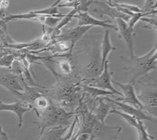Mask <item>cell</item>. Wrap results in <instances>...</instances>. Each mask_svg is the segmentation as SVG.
I'll return each mask as SVG.
<instances>
[{
    "label": "cell",
    "mask_w": 157,
    "mask_h": 140,
    "mask_svg": "<svg viewBox=\"0 0 157 140\" xmlns=\"http://www.w3.org/2000/svg\"><path fill=\"white\" fill-rule=\"evenodd\" d=\"M78 111L82 114V121L76 135L87 134L90 135V140H115L123 131L122 126L107 125L101 123L86 106H81Z\"/></svg>",
    "instance_id": "obj_1"
},
{
    "label": "cell",
    "mask_w": 157,
    "mask_h": 140,
    "mask_svg": "<svg viewBox=\"0 0 157 140\" xmlns=\"http://www.w3.org/2000/svg\"><path fill=\"white\" fill-rule=\"evenodd\" d=\"M75 114V112H68L62 106L50 103L46 110L39 112L37 115L39 121H34L38 124L39 135H41L45 130L54 127H69L71 119Z\"/></svg>",
    "instance_id": "obj_2"
},
{
    "label": "cell",
    "mask_w": 157,
    "mask_h": 140,
    "mask_svg": "<svg viewBox=\"0 0 157 140\" xmlns=\"http://www.w3.org/2000/svg\"><path fill=\"white\" fill-rule=\"evenodd\" d=\"M127 70L131 75L132 82L146 76L150 71L156 69V46L142 57H129Z\"/></svg>",
    "instance_id": "obj_3"
},
{
    "label": "cell",
    "mask_w": 157,
    "mask_h": 140,
    "mask_svg": "<svg viewBox=\"0 0 157 140\" xmlns=\"http://www.w3.org/2000/svg\"><path fill=\"white\" fill-rule=\"evenodd\" d=\"M113 73L109 71V61H107L104 65V69L102 71L101 74L97 78L94 79L90 80H82L86 82V84H82V85H90L92 87L98 88V89H103V90L110 91L113 92L117 96L122 97L123 95L120 92L116 89L113 85V80H112V75Z\"/></svg>",
    "instance_id": "obj_4"
},
{
    "label": "cell",
    "mask_w": 157,
    "mask_h": 140,
    "mask_svg": "<svg viewBox=\"0 0 157 140\" xmlns=\"http://www.w3.org/2000/svg\"><path fill=\"white\" fill-rule=\"evenodd\" d=\"M137 99L143 105L144 110H146L149 115L155 118L156 117L157 93L155 85L145 86L143 89H140L139 93L137 94Z\"/></svg>",
    "instance_id": "obj_5"
},
{
    "label": "cell",
    "mask_w": 157,
    "mask_h": 140,
    "mask_svg": "<svg viewBox=\"0 0 157 140\" xmlns=\"http://www.w3.org/2000/svg\"><path fill=\"white\" fill-rule=\"evenodd\" d=\"M113 84L118 85L121 89V93L123 95L122 97L117 96L116 97L117 99H116V100L122 102L123 103H127V104L134 106L135 108L144 110L143 105L139 101V99H137V93H136L135 88H134V82L130 81L128 83L123 84L113 81Z\"/></svg>",
    "instance_id": "obj_6"
},
{
    "label": "cell",
    "mask_w": 157,
    "mask_h": 140,
    "mask_svg": "<svg viewBox=\"0 0 157 140\" xmlns=\"http://www.w3.org/2000/svg\"><path fill=\"white\" fill-rule=\"evenodd\" d=\"M92 28H93V27L91 26H77L76 28H71L64 33L60 34L57 37L54 38L53 41H55L54 42H64L70 43L71 50H73L77 42L79 41L83 37L84 35Z\"/></svg>",
    "instance_id": "obj_7"
},
{
    "label": "cell",
    "mask_w": 157,
    "mask_h": 140,
    "mask_svg": "<svg viewBox=\"0 0 157 140\" xmlns=\"http://www.w3.org/2000/svg\"><path fill=\"white\" fill-rule=\"evenodd\" d=\"M105 99L106 101L109 102L112 104H114L118 106L117 110H120V111L131 116L134 118H135L137 121H155V119L153 117L150 116L149 114H146L144 110H140L134 107V106H130V105L127 104V103H123L122 102L117 101L116 99H111L109 97H103Z\"/></svg>",
    "instance_id": "obj_8"
},
{
    "label": "cell",
    "mask_w": 157,
    "mask_h": 140,
    "mask_svg": "<svg viewBox=\"0 0 157 140\" xmlns=\"http://www.w3.org/2000/svg\"><path fill=\"white\" fill-rule=\"evenodd\" d=\"M32 110V107L21 101H17L13 103H5L0 101V112H12L16 114L18 118V127L21 128L23 126L24 115L25 113Z\"/></svg>",
    "instance_id": "obj_9"
},
{
    "label": "cell",
    "mask_w": 157,
    "mask_h": 140,
    "mask_svg": "<svg viewBox=\"0 0 157 140\" xmlns=\"http://www.w3.org/2000/svg\"><path fill=\"white\" fill-rule=\"evenodd\" d=\"M0 85L13 94H14L15 92H24L21 79L10 71H6L0 75Z\"/></svg>",
    "instance_id": "obj_10"
},
{
    "label": "cell",
    "mask_w": 157,
    "mask_h": 140,
    "mask_svg": "<svg viewBox=\"0 0 157 140\" xmlns=\"http://www.w3.org/2000/svg\"><path fill=\"white\" fill-rule=\"evenodd\" d=\"M74 17H76L78 19V26L79 27L98 26L104 28H108V30L109 28H112L115 31H118L116 25L112 24L109 20H101L97 19L88 13V12L78 13Z\"/></svg>",
    "instance_id": "obj_11"
},
{
    "label": "cell",
    "mask_w": 157,
    "mask_h": 140,
    "mask_svg": "<svg viewBox=\"0 0 157 140\" xmlns=\"http://www.w3.org/2000/svg\"><path fill=\"white\" fill-rule=\"evenodd\" d=\"M92 4L96 6L94 12L100 15L101 17H102L103 15L107 14V16L111 17L114 20H116V18H120L126 22H128L130 20V17L120 13L116 8L111 7L105 1H92Z\"/></svg>",
    "instance_id": "obj_12"
},
{
    "label": "cell",
    "mask_w": 157,
    "mask_h": 140,
    "mask_svg": "<svg viewBox=\"0 0 157 140\" xmlns=\"http://www.w3.org/2000/svg\"><path fill=\"white\" fill-rule=\"evenodd\" d=\"M116 22L117 24V30L119 31L120 37L123 38L125 41L126 44L128 48L130 57H133L134 56V37H133V32L128 28V25L126 21L120 18H116Z\"/></svg>",
    "instance_id": "obj_13"
},
{
    "label": "cell",
    "mask_w": 157,
    "mask_h": 140,
    "mask_svg": "<svg viewBox=\"0 0 157 140\" xmlns=\"http://www.w3.org/2000/svg\"><path fill=\"white\" fill-rule=\"evenodd\" d=\"M112 109H113V104L106 101L103 97H100L97 100V105L94 106V110L91 112L101 123L105 124V118Z\"/></svg>",
    "instance_id": "obj_14"
},
{
    "label": "cell",
    "mask_w": 157,
    "mask_h": 140,
    "mask_svg": "<svg viewBox=\"0 0 157 140\" xmlns=\"http://www.w3.org/2000/svg\"><path fill=\"white\" fill-rule=\"evenodd\" d=\"M101 57L96 54L90 62L84 68L83 77L84 80L94 79L101 74Z\"/></svg>",
    "instance_id": "obj_15"
},
{
    "label": "cell",
    "mask_w": 157,
    "mask_h": 140,
    "mask_svg": "<svg viewBox=\"0 0 157 140\" xmlns=\"http://www.w3.org/2000/svg\"><path fill=\"white\" fill-rule=\"evenodd\" d=\"M116 47L113 46V45L111 42L110 39V32L109 30L106 29L105 31L103 39L101 42V69L103 71L104 65L105 64L106 61H108L109 53L113 50H116Z\"/></svg>",
    "instance_id": "obj_16"
},
{
    "label": "cell",
    "mask_w": 157,
    "mask_h": 140,
    "mask_svg": "<svg viewBox=\"0 0 157 140\" xmlns=\"http://www.w3.org/2000/svg\"><path fill=\"white\" fill-rule=\"evenodd\" d=\"M69 127H54L48 128L38 137V140H62L64 137V133Z\"/></svg>",
    "instance_id": "obj_17"
},
{
    "label": "cell",
    "mask_w": 157,
    "mask_h": 140,
    "mask_svg": "<svg viewBox=\"0 0 157 140\" xmlns=\"http://www.w3.org/2000/svg\"><path fill=\"white\" fill-rule=\"evenodd\" d=\"M82 89H83L84 92H86L88 95H90L91 97L94 98V99H97V98L98 99L100 97H109V96H111L113 98L117 97V95L110 92V91L103 90V89H98V88L92 87L90 85H82Z\"/></svg>",
    "instance_id": "obj_18"
},
{
    "label": "cell",
    "mask_w": 157,
    "mask_h": 140,
    "mask_svg": "<svg viewBox=\"0 0 157 140\" xmlns=\"http://www.w3.org/2000/svg\"><path fill=\"white\" fill-rule=\"evenodd\" d=\"M50 103H51L50 99H49L48 98L44 96V95H43V96L38 97L35 100L34 103L32 105V110H35V112L38 115L39 112L46 110L50 106Z\"/></svg>",
    "instance_id": "obj_19"
},
{
    "label": "cell",
    "mask_w": 157,
    "mask_h": 140,
    "mask_svg": "<svg viewBox=\"0 0 157 140\" xmlns=\"http://www.w3.org/2000/svg\"><path fill=\"white\" fill-rule=\"evenodd\" d=\"M137 135H138V140H152L154 139V136L151 135L147 131V128L144 124L143 121L139 122V128H137Z\"/></svg>",
    "instance_id": "obj_20"
},
{
    "label": "cell",
    "mask_w": 157,
    "mask_h": 140,
    "mask_svg": "<svg viewBox=\"0 0 157 140\" xmlns=\"http://www.w3.org/2000/svg\"><path fill=\"white\" fill-rule=\"evenodd\" d=\"M54 61V63H56L57 64H58L60 70L61 71V72L64 74V75H71V72H72V66H71V63L68 61Z\"/></svg>",
    "instance_id": "obj_21"
},
{
    "label": "cell",
    "mask_w": 157,
    "mask_h": 140,
    "mask_svg": "<svg viewBox=\"0 0 157 140\" xmlns=\"http://www.w3.org/2000/svg\"><path fill=\"white\" fill-rule=\"evenodd\" d=\"M141 20L148 24V26L145 28H151V29L156 31V16H154L153 17H142Z\"/></svg>",
    "instance_id": "obj_22"
},
{
    "label": "cell",
    "mask_w": 157,
    "mask_h": 140,
    "mask_svg": "<svg viewBox=\"0 0 157 140\" xmlns=\"http://www.w3.org/2000/svg\"><path fill=\"white\" fill-rule=\"evenodd\" d=\"M75 135V140H90V135L87 134H78Z\"/></svg>",
    "instance_id": "obj_23"
}]
</instances>
